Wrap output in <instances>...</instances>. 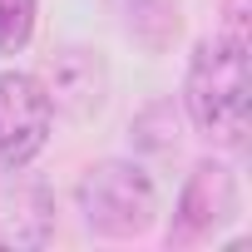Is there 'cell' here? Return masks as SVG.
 Instances as JSON below:
<instances>
[{"instance_id": "cell-2", "label": "cell", "mask_w": 252, "mask_h": 252, "mask_svg": "<svg viewBox=\"0 0 252 252\" xmlns=\"http://www.w3.org/2000/svg\"><path fill=\"white\" fill-rule=\"evenodd\" d=\"M79 213L84 227L99 237H139L158 218V188L154 178L129 158H104L79 178Z\"/></svg>"}, {"instance_id": "cell-4", "label": "cell", "mask_w": 252, "mask_h": 252, "mask_svg": "<svg viewBox=\"0 0 252 252\" xmlns=\"http://www.w3.org/2000/svg\"><path fill=\"white\" fill-rule=\"evenodd\" d=\"M232 218H237V178H232L227 163L203 158L188 173V183L178 188L173 222H168V247H198L218 227H227Z\"/></svg>"}, {"instance_id": "cell-7", "label": "cell", "mask_w": 252, "mask_h": 252, "mask_svg": "<svg viewBox=\"0 0 252 252\" xmlns=\"http://www.w3.org/2000/svg\"><path fill=\"white\" fill-rule=\"evenodd\" d=\"M114 5L124 15V30L149 50H163L178 35V0H114Z\"/></svg>"}, {"instance_id": "cell-1", "label": "cell", "mask_w": 252, "mask_h": 252, "mask_svg": "<svg viewBox=\"0 0 252 252\" xmlns=\"http://www.w3.org/2000/svg\"><path fill=\"white\" fill-rule=\"evenodd\" d=\"M247 45H232L222 35L203 40L188 60V79H183V104L188 119L198 124V134H208L222 149H242L247 144Z\"/></svg>"}, {"instance_id": "cell-5", "label": "cell", "mask_w": 252, "mask_h": 252, "mask_svg": "<svg viewBox=\"0 0 252 252\" xmlns=\"http://www.w3.org/2000/svg\"><path fill=\"white\" fill-rule=\"evenodd\" d=\"M50 237H55V193L35 173L5 168L0 173V247L35 252Z\"/></svg>"}, {"instance_id": "cell-9", "label": "cell", "mask_w": 252, "mask_h": 252, "mask_svg": "<svg viewBox=\"0 0 252 252\" xmlns=\"http://www.w3.org/2000/svg\"><path fill=\"white\" fill-rule=\"evenodd\" d=\"M222 40L232 45H247V0H227V15H222Z\"/></svg>"}, {"instance_id": "cell-3", "label": "cell", "mask_w": 252, "mask_h": 252, "mask_svg": "<svg viewBox=\"0 0 252 252\" xmlns=\"http://www.w3.org/2000/svg\"><path fill=\"white\" fill-rule=\"evenodd\" d=\"M55 124V104L40 84V74L5 69L0 74V168H25Z\"/></svg>"}, {"instance_id": "cell-6", "label": "cell", "mask_w": 252, "mask_h": 252, "mask_svg": "<svg viewBox=\"0 0 252 252\" xmlns=\"http://www.w3.org/2000/svg\"><path fill=\"white\" fill-rule=\"evenodd\" d=\"M40 84H45V94H50L55 109L84 119V114H94V109L104 104V84H109V79H104V64H99L89 50H64V55L50 60V74H45Z\"/></svg>"}, {"instance_id": "cell-8", "label": "cell", "mask_w": 252, "mask_h": 252, "mask_svg": "<svg viewBox=\"0 0 252 252\" xmlns=\"http://www.w3.org/2000/svg\"><path fill=\"white\" fill-rule=\"evenodd\" d=\"M35 10H40V0H0V55H15L30 45Z\"/></svg>"}]
</instances>
